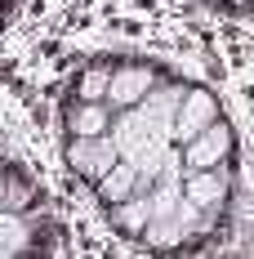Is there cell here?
<instances>
[{
    "label": "cell",
    "mask_w": 254,
    "mask_h": 259,
    "mask_svg": "<svg viewBox=\"0 0 254 259\" xmlns=\"http://www.w3.org/2000/svg\"><path fill=\"white\" fill-rule=\"evenodd\" d=\"M63 161H67V170L76 179H85L89 188H98L125 156H121V148L112 139H63Z\"/></svg>",
    "instance_id": "3957f363"
},
{
    "label": "cell",
    "mask_w": 254,
    "mask_h": 259,
    "mask_svg": "<svg viewBox=\"0 0 254 259\" xmlns=\"http://www.w3.org/2000/svg\"><path fill=\"white\" fill-rule=\"evenodd\" d=\"M178 161H183L187 175L192 170H228V165H236V130L228 121L210 125L205 134H196L192 143L178 148Z\"/></svg>",
    "instance_id": "277c9868"
},
{
    "label": "cell",
    "mask_w": 254,
    "mask_h": 259,
    "mask_svg": "<svg viewBox=\"0 0 254 259\" xmlns=\"http://www.w3.org/2000/svg\"><path fill=\"white\" fill-rule=\"evenodd\" d=\"M116 112L107 103H76L63 99V139H112Z\"/></svg>",
    "instance_id": "8992f818"
},
{
    "label": "cell",
    "mask_w": 254,
    "mask_h": 259,
    "mask_svg": "<svg viewBox=\"0 0 254 259\" xmlns=\"http://www.w3.org/2000/svg\"><path fill=\"white\" fill-rule=\"evenodd\" d=\"M112 63H116V58H94V63H85L76 76L67 80V94H63V99H76V103H107V94H112Z\"/></svg>",
    "instance_id": "52a82bcc"
},
{
    "label": "cell",
    "mask_w": 254,
    "mask_h": 259,
    "mask_svg": "<svg viewBox=\"0 0 254 259\" xmlns=\"http://www.w3.org/2000/svg\"><path fill=\"white\" fill-rule=\"evenodd\" d=\"M5 14H9V0H0V23H5Z\"/></svg>",
    "instance_id": "9c48e42d"
},
{
    "label": "cell",
    "mask_w": 254,
    "mask_h": 259,
    "mask_svg": "<svg viewBox=\"0 0 254 259\" xmlns=\"http://www.w3.org/2000/svg\"><path fill=\"white\" fill-rule=\"evenodd\" d=\"M236 197V165L228 170H192L183 175V201L196 206L210 219H228V206Z\"/></svg>",
    "instance_id": "7a4b0ae2"
},
{
    "label": "cell",
    "mask_w": 254,
    "mask_h": 259,
    "mask_svg": "<svg viewBox=\"0 0 254 259\" xmlns=\"http://www.w3.org/2000/svg\"><path fill=\"white\" fill-rule=\"evenodd\" d=\"M219 121H228L223 116V99L210 85H187V94L178 103V116H174V148L192 143L196 134H205V130L219 125Z\"/></svg>",
    "instance_id": "5b68a950"
},
{
    "label": "cell",
    "mask_w": 254,
    "mask_h": 259,
    "mask_svg": "<svg viewBox=\"0 0 254 259\" xmlns=\"http://www.w3.org/2000/svg\"><path fill=\"white\" fill-rule=\"evenodd\" d=\"M161 85V67L152 58L134 54V58H116L112 63V94H107V107L112 112H134L152 99V90Z\"/></svg>",
    "instance_id": "6da1fadb"
},
{
    "label": "cell",
    "mask_w": 254,
    "mask_h": 259,
    "mask_svg": "<svg viewBox=\"0 0 254 259\" xmlns=\"http://www.w3.org/2000/svg\"><path fill=\"white\" fill-rule=\"evenodd\" d=\"M107 224L121 237H129V241H143V233L152 228V197L143 192V197L125 201V206H112L107 210Z\"/></svg>",
    "instance_id": "ba28073f"
}]
</instances>
